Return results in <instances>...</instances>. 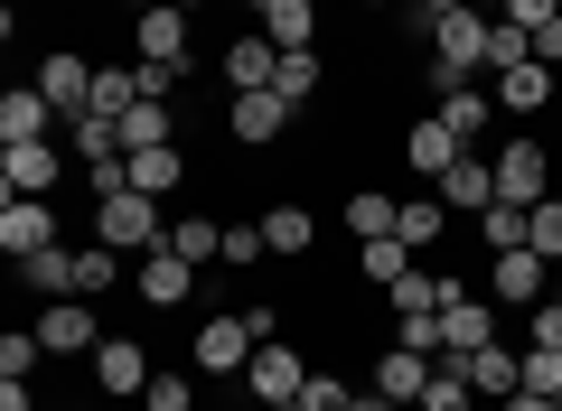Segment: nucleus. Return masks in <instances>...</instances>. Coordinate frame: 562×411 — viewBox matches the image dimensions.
<instances>
[{"instance_id": "412c9836", "label": "nucleus", "mask_w": 562, "mask_h": 411, "mask_svg": "<svg viewBox=\"0 0 562 411\" xmlns=\"http://www.w3.org/2000/svg\"><path fill=\"white\" fill-rule=\"evenodd\" d=\"M272 47H319V0H244Z\"/></svg>"}, {"instance_id": "864d4df0", "label": "nucleus", "mask_w": 562, "mask_h": 411, "mask_svg": "<svg viewBox=\"0 0 562 411\" xmlns=\"http://www.w3.org/2000/svg\"><path fill=\"white\" fill-rule=\"evenodd\" d=\"M357 10H403V0H357Z\"/></svg>"}, {"instance_id": "f03ea898", "label": "nucleus", "mask_w": 562, "mask_h": 411, "mask_svg": "<svg viewBox=\"0 0 562 411\" xmlns=\"http://www.w3.org/2000/svg\"><path fill=\"white\" fill-rule=\"evenodd\" d=\"M562 262H543L535 243H516V253H487V299L497 309H535V299H553Z\"/></svg>"}, {"instance_id": "4468645a", "label": "nucleus", "mask_w": 562, "mask_h": 411, "mask_svg": "<svg viewBox=\"0 0 562 411\" xmlns=\"http://www.w3.org/2000/svg\"><path fill=\"white\" fill-rule=\"evenodd\" d=\"M291 113H301V103H281L272 84H262V94H235V113H225V132H235L244 150H272V140L291 132Z\"/></svg>"}, {"instance_id": "cd10ccee", "label": "nucleus", "mask_w": 562, "mask_h": 411, "mask_svg": "<svg viewBox=\"0 0 562 411\" xmlns=\"http://www.w3.org/2000/svg\"><path fill=\"white\" fill-rule=\"evenodd\" d=\"M20 281H29L38 299H85V290H76V253H66V243H47V253H29V262H20Z\"/></svg>"}, {"instance_id": "4c0bfd02", "label": "nucleus", "mask_w": 562, "mask_h": 411, "mask_svg": "<svg viewBox=\"0 0 562 411\" xmlns=\"http://www.w3.org/2000/svg\"><path fill=\"white\" fill-rule=\"evenodd\" d=\"M469 402H479V392H469V374H460V365L441 355V374L422 384V402H413V411H469Z\"/></svg>"}, {"instance_id": "58836bf2", "label": "nucleus", "mask_w": 562, "mask_h": 411, "mask_svg": "<svg viewBox=\"0 0 562 411\" xmlns=\"http://www.w3.org/2000/svg\"><path fill=\"white\" fill-rule=\"evenodd\" d=\"M347 402H357V384L328 374V365H310V384H301V402H291V411H347Z\"/></svg>"}, {"instance_id": "e433bc0d", "label": "nucleus", "mask_w": 562, "mask_h": 411, "mask_svg": "<svg viewBox=\"0 0 562 411\" xmlns=\"http://www.w3.org/2000/svg\"><path fill=\"white\" fill-rule=\"evenodd\" d=\"M525 57H535V38H525L516 20H487V66L479 76H506V66H525Z\"/></svg>"}, {"instance_id": "20e7f679", "label": "nucleus", "mask_w": 562, "mask_h": 411, "mask_svg": "<svg viewBox=\"0 0 562 411\" xmlns=\"http://www.w3.org/2000/svg\"><path fill=\"white\" fill-rule=\"evenodd\" d=\"M85 365H94V384L113 392V402H140V392H150V374H160V365H150V346H140V336H103V346L85 355Z\"/></svg>"}, {"instance_id": "39448f33", "label": "nucleus", "mask_w": 562, "mask_h": 411, "mask_svg": "<svg viewBox=\"0 0 562 411\" xmlns=\"http://www.w3.org/2000/svg\"><path fill=\"white\" fill-rule=\"evenodd\" d=\"M431 66L479 76L487 66V10H441V20H431Z\"/></svg>"}, {"instance_id": "49530a36", "label": "nucleus", "mask_w": 562, "mask_h": 411, "mask_svg": "<svg viewBox=\"0 0 562 411\" xmlns=\"http://www.w3.org/2000/svg\"><path fill=\"white\" fill-rule=\"evenodd\" d=\"M506 20H516V28H525V38H535V28H543V20H562V0H506Z\"/></svg>"}, {"instance_id": "f257e3e1", "label": "nucleus", "mask_w": 562, "mask_h": 411, "mask_svg": "<svg viewBox=\"0 0 562 411\" xmlns=\"http://www.w3.org/2000/svg\"><path fill=\"white\" fill-rule=\"evenodd\" d=\"M169 216L179 206H160V196H140V187H113V196H94V243H113V253H160Z\"/></svg>"}, {"instance_id": "6e6d98bb", "label": "nucleus", "mask_w": 562, "mask_h": 411, "mask_svg": "<svg viewBox=\"0 0 562 411\" xmlns=\"http://www.w3.org/2000/svg\"><path fill=\"white\" fill-rule=\"evenodd\" d=\"M169 10H206V0H169Z\"/></svg>"}, {"instance_id": "79ce46f5", "label": "nucleus", "mask_w": 562, "mask_h": 411, "mask_svg": "<svg viewBox=\"0 0 562 411\" xmlns=\"http://www.w3.org/2000/svg\"><path fill=\"white\" fill-rule=\"evenodd\" d=\"M225 262H235V272H254V262H272V243H262V216L225 225Z\"/></svg>"}, {"instance_id": "c9c22d12", "label": "nucleus", "mask_w": 562, "mask_h": 411, "mask_svg": "<svg viewBox=\"0 0 562 411\" xmlns=\"http://www.w3.org/2000/svg\"><path fill=\"white\" fill-rule=\"evenodd\" d=\"M140 411H198V365H160V374H150V392H140Z\"/></svg>"}, {"instance_id": "3c124183", "label": "nucleus", "mask_w": 562, "mask_h": 411, "mask_svg": "<svg viewBox=\"0 0 562 411\" xmlns=\"http://www.w3.org/2000/svg\"><path fill=\"white\" fill-rule=\"evenodd\" d=\"M413 10H422V20H441V10H469V0H413Z\"/></svg>"}, {"instance_id": "7c9ffc66", "label": "nucleus", "mask_w": 562, "mask_h": 411, "mask_svg": "<svg viewBox=\"0 0 562 411\" xmlns=\"http://www.w3.org/2000/svg\"><path fill=\"white\" fill-rule=\"evenodd\" d=\"M140 94H150V84H140V66H94V113H103V122H122Z\"/></svg>"}, {"instance_id": "f704fd0d", "label": "nucleus", "mask_w": 562, "mask_h": 411, "mask_svg": "<svg viewBox=\"0 0 562 411\" xmlns=\"http://www.w3.org/2000/svg\"><path fill=\"white\" fill-rule=\"evenodd\" d=\"M160 140H169V103H160V94H140L132 113H122V150H160Z\"/></svg>"}, {"instance_id": "423d86ee", "label": "nucleus", "mask_w": 562, "mask_h": 411, "mask_svg": "<svg viewBox=\"0 0 562 411\" xmlns=\"http://www.w3.org/2000/svg\"><path fill=\"white\" fill-rule=\"evenodd\" d=\"M38 94L57 103L66 122H85V113H94V57H76V47H47V57H38Z\"/></svg>"}, {"instance_id": "37998d69", "label": "nucleus", "mask_w": 562, "mask_h": 411, "mask_svg": "<svg viewBox=\"0 0 562 411\" xmlns=\"http://www.w3.org/2000/svg\"><path fill=\"white\" fill-rule=\"evenodd\" d=\"M479 235H487V253H516V243H525V206H487Z\"/></svg>"}, {"instance_id": "4d7b16f0", "label": "nucleus", "mask_w": 562, "mask_h": 411, "mask_svg": "<svg viewBox=\"0 0 562 411\" xmlns=\"http://www.w3.org/2000/svg\"><path fill=\"white\" fill-rule=\"evenodd\" d=\"M553 411H562V392H553Z\"/></svg>"}, {"instance_id": "1a4fd4ad", "label": "nucleus", "mask_w": 562, "mask_h": 411, "mask_svg": "<svg viewBox=\"0 0 562 411\" xmlns=\"http://www.w3.org/2000/svg\"><path fill=\"white\" fill-rule=\"evenodd\" d=\"M543 178H553V150L543 140H506L497 150V206H543Z\"/></svg>"}, {"instance_id": "a19ab883", "label": "nucleus", "mask_w": 562, "mask_h": 411, "mask_svg": "<svg viewBox=\"0 0 562 411\" xmlns=\"http://www.w3.org/2000/svg\"><path fill=\"white\" fill-rule=\"evenodd\" d=\"M525 243H535L543 262H562V196H543V206H525Z\"/></svg>"}, {"instance_id": "c03bdc74", "label": "nucleus", "mask_w": 562, "mask_h": 411, "mask_svg": "<svg viewBox=\"0 0 562 411\" xmlns=\"http://www.w3.org/2000/svg\"><path fill=\"white\" fill-rule=\"evenodd\" d=\"M525 392H562V346H525Z\"/></svg>"}, {"instance_id": "aec40b11", "label": "nucleus", "mask_w": 562, "mask_h": 411, "mask_svg": "<svg viewBox=\"0 0 562 411\" xmlns=\"http://www.w3.org/2000/svg\"><path fill=\"white\" fill-rule=\"evenodd\" d=\"M431 374H441V355H413V346H384L375 355V384H366V392H384V402H422V384H431Z\"/></svg>"}, {"instance_id": "a211bd4d", "label": "nucleus", "mask_w": 562, "mask_h": 411, "mask_svg": "<svg viewBox=\"0 0 562 411\" xmlns=\"http://www.w3.org/2000/svg\"><path fill=\"white\" fill-rule=\"evenodd\" d=\"M431 196H441V206H469V216H487V206H497V159H450L441 178H431Z\"/></svg>"}, {"instance_id": "13d9d810", "label": "nucleus", "mask_w": 562, "mask_h": 411, "mask_svg": "<svg viewBox=\"0 0 562 411\" xmlns=\"http://www.w3.org/2000/svg\"><path fill=\"white\" fill-rule=\"evenodd\" d=\"M198 411H216V402H198Z\"/></svg>"}, {"instance_id": "0eeeda50", "label": "nucleus", "mask_w": 562, "mask_h": 411, "mask_svg": "<svg viewBox=\"0 0 562 411\" xmlns=\"http://www.w3.org/2000/svg\"><path fill=\"white\" fill-rule=\"evenodd\" d=\"M254 346H262V336L244 328V309H216V318L198 328V346H188V355H198V374H244V365H254Z\"/></svg>"}, {"instance_id": "b1692460", "label": "nucleus", "mask_w": 562, "mask_h": 411, "mask_svg": "<svg viewBox=\"0 0 562 411\" xmlns=\"http://www.w3.org/2000/svg\"><path fill=\"white\" fill-rule=\"evenodd\" d=\"M272 66H281V47L262 38V28H254V38L235 28V47H225V84H235V94H262V84H272Z\"/></svg>"}, {"instance_id": "2eb2a0df", "label": "nucleus", "mask_w": 562, "mask_h": 411, "mask_svg": "<svg viewBox=\"0 0 562 411\" xmlns=\"http://www.w3.org/2000/svg\"><path fill=\"white\" fill-rule=\"evenodd\" d=\"M38 346H47V355H94V346H103V328H94V299H47V318H38Z\"/></svg>"}, {"instance_id": "9b49d317", "label": "nucleus", "mask_w": 562, "mask_h": 411, "mask_svg": "<svg viewBox=\"0 0 562 411\" xmlns=\"http://www.w3.org/2000/svg\"><path fill=\"white\" fill-rule=\"evenodd\" d=\"M132 290L150 299V309H188V299H198V262H188V253H169V243H160V253H140Z\"/></svg>"}, {"instance_id": "ddd939ff", "label": "nucleus", "mask_w": 562, "mask_h": 411, "mask_svg": "<svg viewBox=\"0 0 562 411\" xmlns=\"http://www.w3.org/2000/svg\"><path fill=\"white\" fill-rule=\"evenodd\" d=\"M47 243H57V206H47V196H10V206H0V253L29 262V253H47Z\"/></svg>"}, {"instance_id": "f3484780", "label": "nucleus", "mask_w": 562, "mask_h": 411, "mask_svg": "<svg viewBox=\"0 0 562 411\" xmlns=\"http://www.w3.org/2000/svg\"><path fill=\"white\" fill-rule=\"evenodd\" d=\"M450 365L469 374V392H479V402H506V392H525V346H479V355H450Z\"/></svg>"}, {"instance_id": "a878e982", "label": "nucleus", "mask_w": 562, "mask_h": 411, "mask_svg": "<svg viewBox=\"0 0 562 411\" xmlns=\"http://www.w3.org/2000/svg\"><path fill=\"white\" fill-rule=\"evenodd\" d=\"M169 253H188V262L206 272V262H225V225L198 216V206H179V216H169Z\"/></svg>"}, {"instance_id": "c756f323", "label": "nucleus", "mask_w": 562, "mask_h": 411, "mask_svg": "<svg viewBox=\"0 0 562 411\" xmlns=\"http://www.w3.org/2000/svg\"><path fill=\"white\" fill-rule=\"evenodd\" d=\"M394 216H403V206H394L384 187H357V196H347V235H357V243H384V235H394Z\"/></svg>"}, {"instance_id": "2f4dec72", "label": "nucleus", "mask_w": 562, "mask_h": 411, "mask_svg": "<svg viewBox=\"0 0 562 411\" xmlns=\"http://www.w3.org/2000/svg\"><path fill=\"white\" fill-rule=\"evenodd\" d=\"M66 150H76V169H94V159H122V122H103V113L66 122Z\"/></svg>"}, {"instance_id": "4be33fe9", "label": "nucleus", "mask_w": 562, "mask_h": 411, "mask_svg": "<svg viewBox=\"0 0 562 411\" xmlns=\"http://www.w3.org/2000/svg\"><path fill=\"white\" fill-rule=\"evenodd\" d=\"M497 113H553V66H543V57H525V66H506V76H497Z\"/></svg>"}, {"instance_id": "603ef678", "label": "nucleus", "mask_w": 562, "mask_h": 411, "mask_svg": "<svg viewBox=\"0 0 562 411\" xmlns=\"http://www.w3.org/2000/svg\"><path fill=\"white\" fill-rule=\"evenodd\" d=\"M469 10H487V20H506V0H469Z\"/></svg>"}, {"instance_id": "6ab92c4d", "label": "nucleus", "mask_w": 562, "mask_h": 411, "mask_svg": "<svg viewBox=\"0 0 562 411\" xmlns=\"http://www.w3.org/2000/svg\"><path fill=\"white\" fill-rule=\"evenodd\" d=\"M450 159H469V140H460V132H450V122H441V113H422V122H413V132H403V169H413V178H441V169H450Z\"/></svg>"}, {"instance_id": "72a5a7b5", "label": "nucleus", "mask_w": 562, "mask_h": 411, "mask_svg": "<svg viewBox=\"0 0 562 411\" xmlns=\"http://www.w3.org/2000/svg\"><path fill=\"white\" fill-rule=\"evenodd\" d=\"M403 272H413V243H394V235H384V243H357V281H375V290H394Z\"/></svg>"}, {"instance_id": "a18cd8bd", "label": "nucleus", "mask_w": 562, "mask_h": 411, "mask_svg": "<svg viewBox=\"0 0 562 411\" xmlns=\"http://www.w3.org/2000/svg\"><path fill=\"white\" fill-rule=\"evenodd\" d=\"M394 346H413V355H441V309H431V318H394Z\"/></svg>"}, {"instance_id": "bb28decb", "label": "nucleus", "mask_w": 562, "mask_h": 411, "mask_svg": "<svg viewBox=\"0 0 562 411\" xmlns=\"http://www.w3.org/2000/svg\"><path fill=\"white\" fill-rule=\"evenodd\" d=\"M319 84H328L319 47H281V66H272V94L281 103H319Z\"/></svg>"}, {"instance_id": "5fc2aeb1", "label": "nucleus", "mask_w": 562, "mask_h": 411, "mask_svg": "<svg viewBox=\"0 0 562 411\" xmlns=\"http://www.w3.org/2000/svg\"><path fill=\"white\" fill-rule=\"evenodd\" d=\"M122 10H160V0H122Z\"/></svg>"}, {"instance_id": "de8ad7c7", "label": "nucleus", "mask_w": 562, "mask_h": 411, "mask_svg": "<svg viewBox=\"0 0 562 411\" xmlns=\"http://www.w3.org/2000/svg\"><path fill=\"white\" fill-rule=\"evenodd\" d=\"M244 328H254L262 346H272V336H281V309H272V299H244Z\"/></svg>"}, {"instance_id": "393cba45", "label": "nucleus", "mask_w": 562, "mask_h": 411, "mask_svg": "<svg viewBox=\"0 0 562 411\" xmlns=\"http://www.w3.org/2000/svg\"><path fill=\"white\" fill-rule=\"evenodd\" d=\"M262 243H272V262H301L319 243V216L310 206H262Z\"/></svg>"}, {"instance_id": "09e8293b", "label": "nucleus", "mask_w": 562, "mask_h": 411, "mask_svg": "<svg viewBox=\"0 0 562 411\" xmlns=\"http://www.w3.org/2000/svg\"><path fill=\"white\" fill-rule=\"evenodd\" d=\"M506 411H553V392H506Z\"/></svg>"}, {"instance_id": "7ed1b4c3", "label": "nucleus", "mask_w": 562, "mask_h": 411, "mask_svg": "<svg viewBox=\"0 0 562 411\" xmlns=\"http://www.w3.org/2000/svg\"><path fill=\"white\" fill-rule=\"evenodd\" d=\"M301 384H310V355H301V346H281V336H272V346H254L244 392H254L262 411H291V402H301Z\"/></svg>"}, {"instance_id": "f8f14e48", "label": "nucleus", "mask_w": 562, "mask_h": 411, "mask_svg": "<svg viewBox=\"0 0 562 411\" xmlns=\"http://www.w3.org/2000/svg\"><path fill=\"white\" fill-rule=\"evenodd\" d=\"M57 178H66L57 140H20V150H0V187H10V196H57Z\"/></svg>"}, {"instance_id": "473e14b6", "label": "nucleus", "mask_w": 562, "mask_h": 411, "mask_svg": "<svg viewBox=\"0 0 562 411\" xmlns=\"http://www.w3.org/2000/svg\"><path fill=\"white\" fill-rule=\"evenodd\" d=\"M122 281H132V272H122V253H113V243H76V290H85V299L122 290Z\"/></svg>"}, {"instance_id": "dca6fc26", "label": "nucleus", "mask_w": 562, "mask_h": 411, "mask_svg": "<svg viewBox=\"0 0 562 411\" xmlns=\"http://www.w3.org/2000/svg\"><path fill=\"white\" fill-rule=\"evenodd\" d=\"M479 346H497V299L460 290V299L441 309V355H479Z\"/></svg>"}, {"instance_id": "8fccbe9b", "label": "nucleus", "mask_w": 562, "mask_h": 411, "mask_svg": "<svg viewBox=\"0 0 562 411\" xmlns=\"http://www.w3.org/2000/svg\"><path fill=\"white\" fill-rule=\"evenodd\" d=\"M0 411H38V402H29V384H0Z\"/></svg>"}, {"instance_id": "c85d7f7f", "label": "nucleus", "mask_w": 562, "mask_h": 411, "mask_svg": "<svg viewBox=\"0 0 562 411\" xmlns=\"http://www.w3.org/2000/svg\"><path fill=\"white\" fill-rule=\"evenodd\" d=\"M441 235H450V206H441V196H413V206L394 216V243H413V253H431Z\"/></svg>"}, {"instance_id": "9d476101", "label": "nucleus", "mask_w": 562, "mask_h": 411, "mask_svg": "<svg viewBox=\"0 0 562 411\" xmlns=\"http://www.w3.org/2000/svg\"><path fill=\"white\" fill-rule=\"evenodd\" d=\"M57 132H66V113L38 94V84H10V94H0V150H20V140H57Z\"/></svg>"}, {"instance_id": "ea45409f", "label": "nucleus", "mask_w": 562, "mask_h": 411, "mask_svg": "<svg viewBox=\"0 0 562 411\" xmlns=\"http://www.w3.org/2000/svg\"><path fill=\"white\" fill-rule=\"evenodd\" d=\"M38 328H10V336H0V384H29V374H38Z\"/></svg>"}, {"instance_id": "6e6552de", "label": "nucleus", "mask_w": 562, "mask_h": 411, "mask_svg": "<svg viewBox=\"0 0 562 411\" xmlns=\"http://www.w3.org/2000/svg\"><path fill=\"white\" fill-rule=\"evenodd\" d=\"M132 57L140 66H179L188 76V10H169V0L160 10H132Z\"/></svg>"}, {"instance_id": "5701e85b", "label": "nucleus", "mask_w": 562, "mask_h": 411, "mask_svg": "<svg viewBox=\"0 0 562 411\" xmlns=\"http://www.w3.org/2000/svg\"><path fill=\"white\" fill-rule=\"evenodd\" d=\"M122 169H132L140 196H179L188 187V150H179V140H160V150H122Z\"/></svg>"}]
</instances>
